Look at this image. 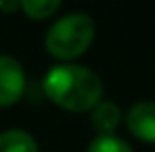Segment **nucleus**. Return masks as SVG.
<instances>
[{"mask_svg": "<svg viewBox=\"0 0 155 152\" xmlns=\"http://www.w3.org/2000/svg\"><path fill=\"white\" fill-rule=\"evenodd\" d=\"M86 152H134L126 140L117 135H97L90 140Z\"/></svg>", "mask_w": 155, "mask_h": 152, "instance_id": "nucleus-8", "label": "nucleus"}, {"mask_svg": "<svg viewBox=\"0 0 155 152\" xmlns=\"http://www.w3.org/2000/svg\"><path fill=\"white\" fill-rule=\"evenodd\" d=\"M61 6L63 4L59 0H23V2H19V8L31 21H46V19H51V17H54L61 11Z\"/></svg>", "mask_w": 155, "mask_h": 152, "instance_id": "nucleus-7", "label": "nucleus"}, {"mask_svg": "<svg viewBox=\"0 0 155 152\" xmlns=\"http://www.w3.org/2000/svg\"><path fill=\"white\" fill-rule=\"evenodd\" d=\"M97 25L88 13H67L52 21L44 36V50L59 63H71L92 46Z\"/></svg>", "mask_w": 155, "mask_h": 152, "instance_id": "nucleus-2", "label": "nucleus"}, {"mask_svg": "<svg viewBox=\"0 0 155 152\" xmlns=\"http://www.w3.org/2000/svg\"><path fill=\"white\" fill-rule=\"evenodd\" d=\"M46 98L67 113H90L103 100V79L76 63H59L42 81Z\"/></svg>", "mask_w": 155, "mask_h": 152, "instance_id": "nucleus-1", "label": "nucleus"}, {"mask_svg": "<svg viewBox=\"0 0 155 152\" xmlns=\"http://www.w3.org/2000/svg\"><path fill=\"white\" fill-rule=\"evenodd\" d=\"M25 81L23 65L11 54H0V108L15 106L23 98Z\"/></svg>", "mask_w": 155, "mask_h": 152, "instance_id": "nucleus-3", "label": "nucleus"}, {"mask_svg": "<svg viewBox=\"0 0 155 152\" xmlns=\"http://www.w3.org/2000/svg\"><path fill=\"white\" fill-rule=\"evenodd\" d=\"M128 131L145 144H155V102L140 100L134 102L124 115Z\"/></svg>", "mask_w": 155, "mask_h": 152, "instance_id": "nucleus-4", "label": "nucleus"}, {"mask_svg": "<svg viewBox=\"0 0 155 152\" xmlns=\"http://www.w3.org/2000/svg\"><path fill=\"white\" fill-rule=\"evenodd\" d=\"M122 121H124L122 108L111 100H101L90 110V123L99 135H115Z\"/></svg>", "mask_w": 155, "mask_h": 152, "instance_id": "nucleus-5", "label": "nucleus"}, {"mask_svg": "<svg viewBox=\"0 0 155 152\" xmlns=\"http://www.w3.org/2000/svg\"><path fill=\"white\" fill-rule=\"evenodd\" d=\"M0 152H40L38 150V142L34 140V135L13 127V129H4L0 133Z\"/></svg>", "mask_w": 155, "mask_h": 152, "instance_id": "nucleus-6", "label": "nucleus"}]
</instances>
